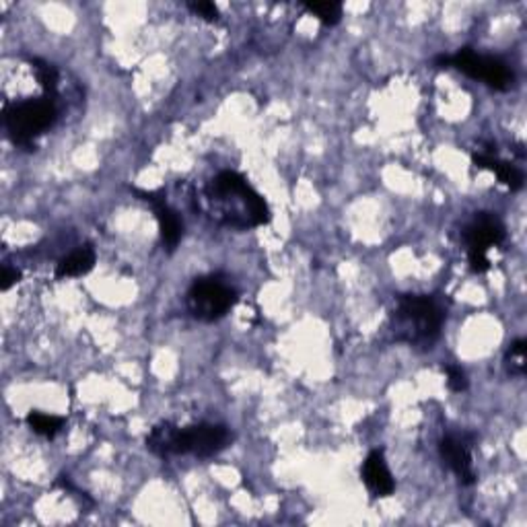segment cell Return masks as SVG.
Returning a JSON list of instances; mask_svg holds the SVG:
<instances>
[{
  "label": "cell",
  "instance_id": "cell-19",
  "mask_svg": "<svg viewBox=\"0 0 527 527\" xmlns=\"http://www.w3.org/2000/svg\"><path fill=\"white\" fill-rule=\"evenodd\" d=\"M468 258H470V270L476 272V274H484L490 270V262L487 254H478V251H468Z\"/></svg>",
  "mask_w": 527,
  "mask_h": 527
},
{
  "label": "cell",
  "instance_id": "cell-4",
  "mask_svg": "<svg viewBox=\"0 0 527 527\" xmlns=\"http://www.w3.org/2000/svg\"><path fill=\"white\" fill-rule=\"evenodd\" d=\"M237 293L227 280L219 277L196 278L188 291L189 313L200 321H216L235 305Z\"/></svg>",
  "mask_w": 527,
  "mask_h": 527
},
{
  "label": "cell",
  "instance_id": "cell-12",
  "mask_svg": "<svg viewBox=\"0 0 527 527\" xmlns=\"http://www.w3.org/2000/svg\"><path fill=\"white\" fill-rule=\"evenodd\" d=\"M175 435H178V426L171 423H159L151 428L149 437H146V447L157 458H171L175 455Z\"/></svg>",
  "mask_w": 527,
  "mask_h": 527
},
{
  "label": "cell",
  "instance_id": "cell-15",
  "mask_svg": "<svg viewBox=\"0 0 527 527\" xmlns=\"http://www.w3.org/2000/svg\"><path fill=\"white\" fill-rule=\"evenodd\" d=\"M307 13L318 17L323 25H336L342 17L340 3H307L303 4Z\"/></svg>",
  "mask_w": 527,
  "mask_h": 527
},
{
  "label": "cell",
  "instance_id": "cell-8",
  "mask_svg": "<svg viewBox=\"0 0 527 527\" xmlns=\"http://www.w3.org/2000/svg\"><path fill=\"white\" fill-rule=\"evenodd\" d=\"M439 453L443 461L453 470V474L458 476L463 487H472L476 482V472L468 441L460 437H443L439 441Z\"/></svg>",
  "mask_w": 527,
  "mask_h": 527
},
{
  "label": "cell",
  "instance_id": "cell-6",
  "mask_svg": "<svg viewBox=\"0 0 527 527\" xmlns=\"http://www.w3.org/2000/svg\"><path fill=\"white\" fill-rule=\"evenodd\" d=\"M229 431L221 425H192L178 428L175 435V455L192 453L196 458H210L227 447Z\"/></svg>",
  "mask_w": 527,
  "mask_h": 527
},
{
  "label": "cell",
  "instance_id": "cell-1",
  "mask_svg": "<svg viewBox=\"0 0 527 527\" xmlns=\"http://www.w3.org/2000/svg\"><path fill=\"white\" fill-rule=\"evenodd\" d=\"M205 198L215 206L213 216L229 227L248 229L259 227L270 221V208L243 175L235 171H221L208 181Z\"/></svg>",
  "mask_w": 527,
  "mask_h": 527
},
{
  "label": "cell",
  "instance_id": "cell-14",
  "mask_svg": "<svg viewBox=\"0 0 527 527\" xmlns=\"http://www.w3.org/2000/svg\"><path fill=\"white\" fill-rule=\"evenodd\" d=\"M31 66L35 70V75H38L40 85L46 91V97H52L54 100L56 89H58V70L40 58H31Z\"/></svg>",
  "mask_w": 527,
  "mask_h": 527
},
{
  "label": "cell",
  "instance_id": "cell-17",
  "mask_svg": "<svg viewBox=\"0 0 527 527\" xmlns=\"http://www.w3.org/2000/svg\"><path fill=\"white\" fill-rule=\"evenodd\" d=\"M188 9L192 11L194 15H198L205 21H210V23L219 19V9H216L215 3H208V0H198V3L194 0V3H188Z\"/></svg>",
  "mask_w": 527,
  "mask_h": 527
},
{
  "label": "cell",
  "instance_id": "cell-7",
  "mask_svg": "<svg viewBox=\"0 0 527 527\" xmlns=\"http://www.w3.org/2000/svg\"><path fill=\"white\" fill-rule=\"evenodd\" d=\"M505 242V227L503 223L490 213H478L474 221L466 229V243L468 251H478L487 254L493 245H501Z\"/></svg>",
  "mask_w": 527,
  "mask_h": 527
},
{
  "label": "cell",
  "instance_id": "cell-18",
  "mask_svg": "<svg viewBox=\"0 0 527 527\" xmlns=\"http://www.w3.org/2000/svg\"><path fill=\"white\" fill-rule=\"evenodd\" d=\"M447 385L455 393L468 390V377L460 367H447Z\"/></svg>",
  "mask_w": 527,
  "mask_h": 527
},
{
  "label": "cell",
  "instance_id": "cell-9",
  "mask_svg": "<svg viewBox=\"0 0 527 527\" xmlns=\"http://www.w3.org/2000/svg\"><path fill=\"white\" fill-rule=\"evenodd\" d=\"M136 194L140 196V200L149 202V205L153 206L154 216H157L161 239H163V243L170 250L178 248V243L181 239V231H184V227H181L180 216L175 215L170 206H167V202L161 198L157 192H140V189H136Z\"/></svg>",
  "mask_w": 527,
  "mask_h": 527
},
{
  "label": "cell",
  "instance_id": "cell-5",
  "mask_svg": "<svg viewBox=\"0 0 527 527\" xmlns=\"http://www.w3.org/2000/svg\"><path fill=\"white\" fill-rule=\"evenodd\" d=\"M449 66H455L472 79L484 81L496 91H507L513 85V73L503 60L495 56L476 54L472 48H463L458 54L449 56Z\"/></svg>",
  "mask_w": 527,
  "mask_h": 527
},
{
  "label": "cell",
  "instance_id": "cell-3",
  "mask_svg": "<svg viewBox=\"0 0 527 527\" xmlns=\"http://www.w3.org/2000/svg\"><path fill=\"white\" fill-rule=\"evenodd\" d=\"M56 103L52 97L30 100L4 108V126L11 143L25 151H35V136L46 132L56 122Z\"/></svg>",
  "mask_w": 527,
  "mask_h": 527
},
{
  "label": "cell",
  "instance_id": "cell-20",
  "mask_svg": "<svg viewBox=\"0 0 527 527\" xmlns=\"http://www.w3.org/2000/svg\"><path fill=\"white\" fill-rule=\"evenodd\" d=\"M0 280H3V283H0V289L9 291L13 285H17L19 280H21V272L9 268V266H4V268H3V278H0Z\"/></svg>",
  "mask_w": 527,
  "mask_h": 527
},
{
  "label": "cell",
  "instance_id": "cell-16",
  "mask_svg": "<svg viewBox=\"0 0 527 527\" xmlns=\"http://www.w3.org/2000/svg\"><path fill=\"white\" fill-rule=\"evenodd\" d=\"M525 350H527V340L519 338L511 344L507 356H505V365H507V371L511 375H523L525 373Z\"/></svg>",
  "mask_w": 527,
  "mask_h": 527
},
{
  "label": "cell",
  "instance_id": "cell-2",
  "mask_svg": "<svg viewBox=\"0 0 527 527\" xmlns=\"http://www.w3.org/2000/svg\"><path fill=\"white\" fill-rule=\"evenodd\" d=\"M443 312L426 294H404L393 312V332L412 347L431 348L441 336Z\"/></svg>",
  "mask_w": 527,
  "mask_h": 527
},
{
  "label": "cell",
  "instance_id": "cell-10",
  "mask_svg": "<svg viewBox=\"0 0 527 527\" xmlns=\"http://www.w3.org/2000/svg\"><path fill=\"white\" fill-rule=\"evenodd\" d=\"M363 480L373 496H390L396 490L391 472L382 449H375L363 463Z\"/></svg>",
  "mask_w": 527,
  "mask_h": 527
},
{
  "label": "cell",
  "instance_id": "cell-13",
  "mask_svg": "<svg viewBox=\"0 0 527 527\" xmlns=\"http://www.w3.org/2000/svg\"><path fill=\"white\" fill-rule=\"evenodd\" d=\"M27 425H30L33 433L41 435V437L54 439L56 435L62 431V426H65V420H62L60 417H52V414L31 410L30 414H27Z\"/></svg>",
  "mask_w": 527,
  "mask_h": 527
},
{
  "label": "cell",
  "instance_id": "cell-11",
  "mask_svg": "<svg viewBox=\"0 0 527 527\" xmlns=\"http://www.w3.org/2000/svg\"><path fill=\"white\" fill-rule=\"evenodd\" d=\"M95 266V250L91 245H83V248L75 250L73 254L62 258L58 266H56V277L58 278H76L85 277L87 272L93 270Z\"/></svg>",
  "mask_w": 527,
  "mask_h": 527
}]
</instances>
